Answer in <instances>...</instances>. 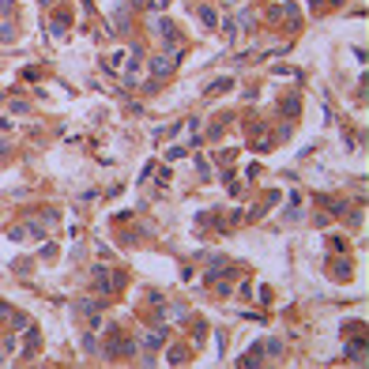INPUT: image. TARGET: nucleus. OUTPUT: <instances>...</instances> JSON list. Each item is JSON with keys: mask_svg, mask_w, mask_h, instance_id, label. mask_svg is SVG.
<instances>
[{"mask_svg": "<svg viewBox=\"0 0 369 369\" xmlns=\"http://www.w3.org/2000/svg\"><path fill=\"white\" fill-rule=\"evenodd\" d=\"M177 57H181V49L177 53H155V57H151V75H155V79H166V75L177 68Z\"/></svg>", "mask_w": 369, "mask_h": 369, "instance_id": "nucleus-1", "label": "nucleus"}, {"mask_svg": "<svg viewBox=\"0 0 369 369\" xmlns=\"http://www.w3.org/2000/svg\"><path fill=\"white\" fill-rule=\"evenodd\" d=\"M95 286L102 290V294H109V290H117V286H121V275H113L105 264H95Z\"/></svg>", "mask_w": 369, "mask_h": 369, "instance_id": "nucleus-2", "label": "nucleus"}, {"mask_svg": "<svg viewBox=\"0 0 369 369\" xmlns=\"http://www.w3.org/2000/svg\"><path fill=\"white\" fill-rule=\"evenodd\" d=\"M128 354H136V343H132V339L113 335L109 343H105V358H128Z\"/></svg>", "mask_w": 369, "mask_h": 369, "instance_id": "nucleus-3", "label": "nucleus"}, {"mask_svg": "<svg viewBox=\"0 0 369 369\" xmlns=\"http://www.w3.org/2000/svg\"><path fill=\"white\" fill-rule=\"evenodd\" d=\"M155 34H158L166 45L181 49V38H177V27H173V19H155Z\"/></svg>", "mask_w": 369, "mask_h": 369, "instance_id": "nucleus-4", "label": "nucleus"}, {"mask_svg": "<svg viewBox=\"0 0 369 369\" xmlns=\"http://www.w3.org/2000/svg\"><path fill=\"white\" fill-rule=\"evenodd\" d=\"M166 335H169V328H155V332H143V339H139V343H143V347H162V343H166Z\"/></svg>", "mask_w": 369, "mask_h": 369, "instance_id": "nucleus-5", "label": "nucleus"}, {"mask_svg": "<svg viewBox=\"0 0 369 369\" xmlns=\"http://www.w3.org/2000/svg\"><path fill=\"white\" fill-rule=\"evenodd\" d=\"M196 19L203 23V31H211V27L219 23V15H215V8H207V4H196Z\"/></svg>", "mask_w": 369, "mask_h": 369, "instance_id": "nucleus-6", "label": "nucleus"}, {"mask_svg": "<svg viewBox=\"0 0 369 369\" xmlns=\"http://www.w3.org/2000/svg\"><path fill=\"white\" fill-rule=\"evenodd\" d=\"M260 358H264V343H256V347H249L241 358H237V366H260Z\"/></svg>", "mask_w": 369, "mask_h": 369, "instance_id": "nucleus-7", "label": "nucleus"}, {"mask_svg": "<svg viewBox=\"0 0 369 369\" xmlns=\"http://www.w3.org/2000/svg\"><path fill=\"white\" fill-rule=\"evenodd\" d=\"M343 354H347L350 362H358V366H362V362H366V343H362V339H354V343H347V350H343Z\"/></svg>", "mask_w": 369, "mask_h": 369, "instance_id": "nucleus-8", "label": "nucleus"}, {"mask_svg": "<svg viewBox=\"0 0 369 369\" xmlns=\"http://www.w3.org/2000/svg\"><path fill=\"white\" fill-rule=\"evenodd\" d=\"M143 61H147V53H143V49H132V53H128V68H125V72H128V79H132V75L139 72V64H143Z\"/></svg>", "mask_w": 369, "mask_h": 369, "instance_id": "nucleus-9", "label": "nucleus"}, {"mask_svg": "<svg viewBox=\"0 0 369 369\" xmlns=\"http://www.w3.org/2000/svg\"><path fill=\"white\" fill-rule=\"evenodd\" d=\"M49 34H53V38H64V34H68V15H53Z\"/></svg>", "mask_w": 369, "mask_h": 369, "instance_id": "nucleus-10", "label": "nucleus"}, {"mask_svg": "<svg viewBox=\"0 0 369 369\" xmlns=\"http://www.w3.org/2000/svg\"><path fill=\"white\" fill-rule=\"evenodd\" d=\"M230 87H234V79H230V75H219V79H215V83L207 87V95H226Z\"/></svg>", "mask_w": 369, "mask_h": 369, "instance_id": "nucleus-11", "label": "nucleus"}, {"mask_svg": "<svg viewBox=\"0 0 369 369\" xmlns=\"http://www.w3.org/2000/svg\"><path fill=\"white\" fill-rule=\"evenodd\" d=\"M196 173H200V181H211V162L203 155H196Z\"/></svg>", "mask_w": 369, "mask_h": 369, "instance_id": "nucleus-12", "label": "nucleus"}, {"mask_svg": "<svg viewBox=\"0 0 369 369\" xmlns=\"http://www.w3.org/2000/svg\"><path fill=\"white\" fill-rule=\"evenodd\" d=\"M0 42H4V45H8V42H15V27H11L8 19L0 23Z\"/></svg>", "mask_w": 369, "mask_h": 369, "instance_id": "nucleus-13", "label": "nucleus"}, {"mask_svg": "<svg viewBox=\"0 0 369 369\" xmlns=\"http://www.w3.org/2000/svg\"><path fill=\"white\" fill-rule=\"evenodd\" d=\"M166 362H173V366H181V362H189V358H185V350H181V347H173V350H166Z\"/></svg>", "mask_w": 369, "mask_h": 369, "instance_id": "nucleus-14", "label": "nucleus"}, {"mask_svg": "<svg viewBox=\"0 0 369 369\" xmlns=\"http://www.w3.org/2000/svg\"><path fill=\"white\" fill-rule=\"evenodd\" d=\"M335 279H350V264L347 260H335Z\"/></svg>", "mask_w": 369, "mask_h": 369, "instance_id": "nucleus-15", "label": "nucleus"}, {"mask_svg": "<svg viewBox=\"0 0 369 369\" xmlns=\"http://www.w3.org/2000/svg\"><path fill=\"white\" fill-rule=\"evenodd\" d=\"M264 354H283V343H279V339H268V343H264Z\"/></svg>", "mask_w": 369, "mask_h": 369, "instance_id": "nucleus-16", "label": "nucleus"}, {"mask_svg": "<svg viewBox=\"0 0 369 369\" xmlns=\"http://www.w3.org/2000/svg\"><path fill=\"white\" fill-rule=\"evenodd\" d=\"M222 31L230 34V42H234V38H237V23H234V19H222Z\"/></svg>", "mask_w": 369, "mask_h": 369, "instance_id": "nucleus-17", "label": "nucleus"}, {"mask_svg": "<svg viewBox=\"0 0 369 369\" xmlns=\"http://www.w3.org/2000/svg\"><path fill=\"white\" fill-rule=\"evenodd\" d=\"M83 350H87V354H95V350H98V343H95V335H83Z\"/></svg>", "mask_w": 369, "mask_h": 369, "instance_id": "nucleus-18", "label": "nucleus"}, {"mask_svg": "<svg viewBox=\"0 0 369 369\" xmlns=\"http://www.w3.org/2000/svg\"><path fill=\"white\" fill-rule=\"evenodd\" d=\"M253 23H256V15H253V11H245V15H241V27H245V31H253Z\"/></svg>", "mask_w": 369, "mask_h": 369, "instance_id": "nucleus-19", "label": "nucleus"}, {"mask_svg": "<svg viewBox=\"0 0 369 369\" xmlns=\"http://www.w3.org/2000/svg\"><path fill=\"white\" fill-rule=\"evenodd\" d=\"M151 8H158V11H162V8H169V0H151Z\"/></svg>", "mask_w": 369, "mask_h": 369, "instance_id": "nucleus-20", "label": "nucleus"}, {"mask_svg": "<svg viewBox=\"0 0 369 369\" xmlns=\"http://www.w3.org/2000/svg\"><path fill=\"white\" fill-rule=\"evenodd\" d=\"M11 11V0H0V15H8Z\"/></svg>", "mask_w": 369, "mask_h": 369, "instance_id": "nucleus-21", "label": "nucleus"}, {"mask_svg": "<svg viewBox=\"0 0 369 369\" xmlns=\"http://www.w3.org/2000/svg\"><path fill=\"white\" fill-rule=\"evenodd\" d=\"M0 366H4V354H0Z\"/></svg>", "mask_w": 369, "mask_h": 369, "instance_id": "nucleus-22", "label": "nucleus"}]
</instances>
